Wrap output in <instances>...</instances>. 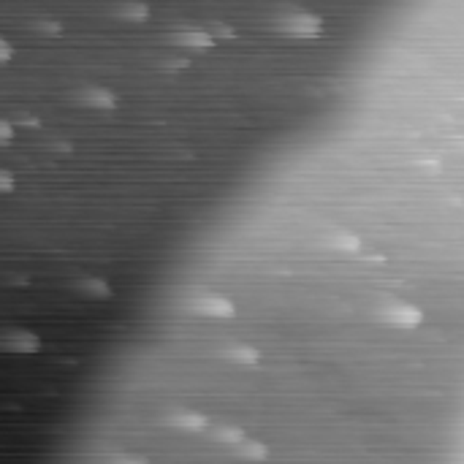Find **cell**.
Wrapping results in <instances>:
<instances>
[{
	"instance_id": "obj_15",
	"label": "cell",
	"mask_w": 464,
	"mask_h": 464,
	"mask_svg": "<svg viewBox=\"0 0 464 464\" xmlns=\"http://www.w3.org/2000/svg\"><path fill=\"white\" fill-rule=\"evenodd\" d=\"M0 130H3V133H0V136H3V142H11V136H14V128H11V122L3 120V122H0Z\"/></svg>"
},
{
	"instance_id": "obj_5",
	"label": "cell",
	"mask_w": 464,
	"mask_h": 464,
	"mask_svg": "<svg viewBox=\"0 0 464 464\" xmlns=\"http://www.w3.org/2000/svg\"><path fill=\"white\" fill-rule=\"evenodd\" d=\"M171 424L179 426V429H188V432H204V429H209V418L204 413H190V410L177 413L171 418Z\"/></svg>"
},
{
	"instance_id": "obj_14",
	"label": "cell",
	"mask_w": 464,
	"mask_h": 464,
	"mask_svg": "<svg viewBox=\"0 0 464 464\" xmlns=\"http://www.w3.org/2000/svg\"><path fill=\"white\" fill-rule=\"evenodd\" d=\"M0 188H3V193H11V190H14V182H11V174H8V171L0 174Z\"/></svg>"
},
{
	"instance_id": "obj_13",
	"label": "cell",
	"mask_w": 464,
	"mask_h": 464,
	"mask_svg": "<svg viewBox=\"0 0 464 464\" xmlns=\"http://www.w3.org/2000/svg\"><path fill=\"white\" fill-rule=\"evenodd\" d=\"M389 320L391 323H407V326H413V323H418V313L410 310V307H396V310H389Z\"/></svg>"
},
{
	"instance_id": "obj_9",
	"label": "cell",
	"mask_w": 464,
	"mask_h": 464,
	"mask_svg": "<svg viewBox=\"0 0 464 464\" xmlns=\"http://www.w3.org/2000/svg\"><path fill=\"white\" fill-rule=\"evenodd\" d=\"M329 244L331 247H337V250H359L361 247V239L356 237V234H350V231H337V234H331L329 237Z\"/></svg>"
},
{
	"instance_id": "obj_8",
	"label": "cell",
	"mask_w": 464,
	"mask_h": 464,
	"mask_svg": "<svg viewBox=\"0 0 464 464\" xmlns=\"http://www.w3.org/2000/svg\"><path fill=\"white\" fill-rule=\"evenodd\" d=\"M228 359H231V361H239V364H258V361H261V353H258L255 347H250V345H234V347L228 350Z\"/></svg>"
},
{
	"instance_id": "obj_17",
	"label": "cell",
	"mask_w": 464,
	"mask_h": 464,
	"mask_svg": "<svg viewBox=\"0 0 464 464\" xmlns=\"http://www.w3.org/2000/svg\"><path fill=\"white\" fill-rule=\"evenodd\" d=\"M114 464H147L144 459H136V456H120Z\"/></svg>"
},
{
	"instance_id": "obj_1",
	"label": "cell",
	"mask_w": 464,
	"mask_h": 464,
	"mask_svg": "<svg viewBox=\"0 0 464 464\" xmlns=\"http://www.w3.org/2000/svg\"><path fill=\"white\" fill-rule=\"evenodd\" d=\"M193 310L207 317H237V304L223 293H204L193 299Z\"/></svg>"
},
{
	"instance_id": "obj_11",
	"label": "cell",
	"mask_w": 464,
	"mask_h": 464,
	"mask_svg": "<svg viewBox=\"0 0 464 464\" xmlns=\"http://www.w3.org/2000/svg\"><path fill=\"white\" fill-rule=\"evenodd\" d=\"M239 454H242L244 459H267L269 448L264 442H258V440H244L242 445H239Z\"/></svg>"
},
{
	"instance_id": "obj_12",
	"label": "cell",
	"mask_w": 464,
	"mask_h": 464,
	"mask_svg": "<svg viewBox=\"0 0 464 464\" xmlns=\"http://www.w3.org/2000/svg\"><path fill=\"white\" fill-rule=\"evenodd\" d=\"M117 14L125 17V20H147L149 17V6H144V3H125V6L117 8Z\"/></svg>"
},
{
	"instance_id": "obj_6",
	"label": "cell",
	"mask_w": 464,
	"mask_h": 464,
	"mask_svg": "<svg viewBox=\"0 0 464 464\" xmlns=\"http://www.w3.org/2000/svg\"><path fill=\"white\" fill-rule=\"evenodd\" d=\"M79 291L84 293L87 299H96V301H103V299H112V285L100 277H87L79 283Z\"/></svg>"
},
{
	"instance_id": "obj_4",
	"label": "cell",
	"mask_w": 464,
	"mask_h": 464,
	"mask_svg": "<svg viewBox=\"0 0 464 464\" xmlns=\"http://www.w3.org/2000/svg\"><path fill=\"white\" fill-rule=\"evenodd\" d=\"M79 100L87 103L90 109H114L117 106V98L112 96L109 90H103V87H87V90H82Z\"/></svg>"
},
{
	"instance_id": "obj_7",
	"label": "cell",
	"mask_w": 464,
	"mask_h": 464,
	"mask_svg": "<svg viewBox=\"0 0 464 464\" xmlns=\"http://www.w3.org/2000/svg\"><path fill=\"white\" fill-rule=\"evenodd\" d=\"M177 44H185V47H193V49H209L215 44V38L204 30H190V33H182L177 36Z\"/></svg>"
},
{
	"instance_id": "obj_10",
	"label": "cell",
	"mask_w": 464,
	"mask_h": 464,
	"mask_svg": "<svg viewBox=\"0 0 464 464\" xmlns=\"http://www.w3.org/2000/svg\"><path fill=\"white\" fill-rule=\"evenodd\" d=\"M215 437H218L220 442L237 445V448H239L244 440H247V437H244L242 429H237V426H225V424H218V426H215Z\"/></svg>"
},
{
	"instance_id": "obj_3",
	"label": "cell",
	"mask_w": 464,
	"mask_h": 464,
	"mask_svg": "<svg viewBox=\"0 0 464 464\" xmlns=\"http://www.w3.org/2000/svg\"><path fill=\"white\" fill-rule=\"evenodd\" d=\"M6 347L8 350H17V353H38L41 350V337H36L33 331H11L8 337H6Z\"/></svg>"
},
{
	"instance_id": "obj_2",
	"label": "cell",
	"mask_w": 464,
	"mask_h": 464,
	"mask_svg": "<svg viewBox=\"0 0 464 464\" xmlns=\"http://www.w3.org/2000/svg\"><path fill=\"white\" fill-rule=\"evenodd\" d=\"M283 30H288L291 36H299V38H315L323 33V20L310 11H296L283 20Z\"/></svg>"
},
{
	"instance_id": "obj_16",
	"label": "cell",
	"mask_w": 464,
	"mask_h": 464,
	"mask_svg": "<svg viewBox=\"0 0 464 464\" xmlns=\"http://www.w3.org/2000/svg\"><path fill=\"white\" fill-rule=\"evenodd\" d=\"M0 60H3V63L11 60V47H8V41H0Z\"/></svg>"
}]
</instances>
